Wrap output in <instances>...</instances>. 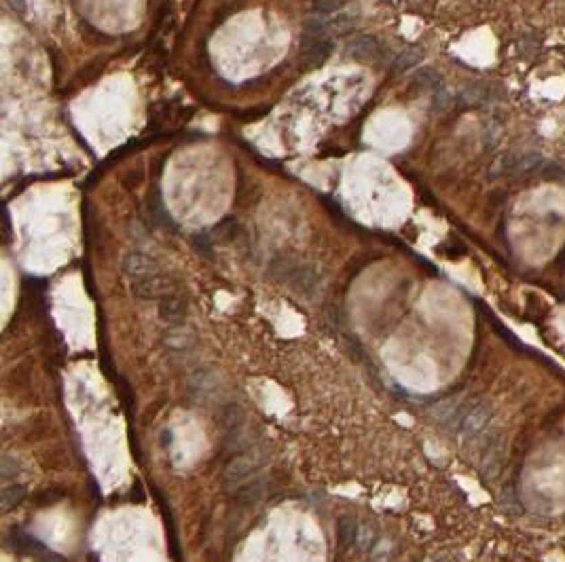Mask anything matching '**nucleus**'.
Here are the masks:
<instances>
[{"label": "nucleus", "mask_w": 565, "mask_h": 562, "mask_svg": "<svg viewBox=\"0 0 565 562\" xmlns=\"http://www.w3.org/2000/svg\"><path fill=\"white\" fill-rule=\"evenodd\" d=\"M271 273L277 281L286 284L301 298H314L322 284L320 273L312 265H301V262H292V260H277L273 265Z\"/></svg>", "instance_id": "nucleus-1"}, {"label": "nucleus", "mask_w": 565, "mask_h": 562, "mask_svg": "<svg viewBox=\"0 0 565 562\" xmlns=\"http://www.w3.org/2000/svg\"><path fill=\"white\" fill-rule=\"evenodd\" d=\"M186 389H189V396L195 402L210 404V402L218 400L220 389H222V381H220V374H218L216 368H212V366H200V368H195L189 374Z\"/></svg>", "instance_id": "nucleus-2"}, {"label": "nucleus", "mask_w": 565, "mask_h": 562, "mask_svg": "<svg viewBox=\"0 0 565 562\" xmlns=\"http://www.w3.org/2000/svg\"><path fill=\"white\" fill-rule=\"evenodd\" d=\"M261 461L257 455L252 453H242L237 457H233L222 469V484L227 486L229 491H237L242 486H246L248 482L254 480V475L259 473L261 469Z\"/></svg>", "instance_id": "nucleus-3"}, {"label": "nucleus", "mask_w": 565, "mask_h": 562, "mask_svg": "<svg viewBox=\"0 0 565 562\" xmlns=\"http://www.w3.org/2000/svg\"><path fill=\"white\" fill-rule=\"evenodd\" d=\"M385 47L381 45V41L377 36L371 34H360L354 36L348 43V55L352 60L358 62H371V64H383L385 62Z\"/></svg>", "instance_id": "nucleus-4"}, {"label": "nucleus", "mask_w": 565, "mask_h": 562, "mask_svg": "<svg viewBox=\"0 0 565 562\" xmlns=\"http://www.w3.org/2000/svg\"><path fill=\"white\" fill-rule=\"evenodd\" d=\"M121 271L131 279H140V277H149V275H157L159 273V262L157 258H153L147 251H127L121 260Z\"/></svg>", "instance_id": "nucleus-5"}, {"label": "nucleus", "mask_w": 565, "mask_h": 562, "mask_svg": "<svg viewBox=\"0 0 565 562\" xmlns=\"http://www.w3.org/2000/svg\"><path fill=\"white\" fill-rule=\"evenodd\" d=\"M197 332L184 324H176V326H169L165 332H163V345L165 349L169 351H176V353H182V351H191L197 347Z\"/></svg>", "instance_id": "nucleus-6"}, {"label": "nucleus", "mask_w": 565, "mask_h": 562, "mask_svg": "<svg viewBox=\"0 0 565 562\" xmlns=\"http://www.w3.org/2000/svg\"><path fill=\"white\" fill-rule=\"evenodd\" d=\"M131 292H134V296L145 298V300H153V298L161 300L163 296L169 294V284L161 273H157V275H149V277L131 279Z\"/></svg>", "instance_id": "nucleus-7"}, {"label": "nucleus", "mask_w": 565, "mask_h": 562, "mask_svg": "<svg viewBox=\"0 0 565 562\" xmlns=\"http://www.w3.org/2000/svg\"><path fill=\"white\" fill-rule=\"evenodd\" d=\"M489 418H491V406L489 404H476V406L468 408L464 418H462V425H460L462 436L464 438H476L487 427Z\"/></svg>", "instance_id": "nucleus-8"}, {"label": "nucleus", "mask_w": 565, "mask_h": 562, "mask_svg": "<svg viewBox=\"0 0 565 562\" xmlns=\"http://www.w3.org/2000/svg\"><path fill=\"white\" fill-rule=\"evenodd\" d=\"M301 47H303V58H305L307 64L322 66L332 55L334 43H332V38H324V41H301Z\"/></svg>", "instance_id": "nucleus-9"}, {"label": "nucleus", "mask_w": 565, "mask_h": 562, "mask_svg": "<svg viewBox=\"0 0 565 562\" xmlns=\"http://www.w3.org/2000/svg\"><path fill=\"white\" fill-rule=\"evenodd\" d=\"M159 317L169 324V326H176V324H182V319L186 317V304L182 298L174 296V294H167L159 300Z\"/></svg>", "instance_id": "nucleus-10"}, {"label": "nucleus", "mask_w": 565, "mask_h": 562, "mask_svg": "<svg viewBox=\"0 0 565 562\" xmlns=\"http://www.w3.org/2000/svg\"><path fill=\"white\" fill-rule=\"evenodd\" d=\"M358 530H360V522L354 516L345 514V516L339 518L337 520V541H339V546H341L343 550L354 548L356 541H358Z\"/></svg>", "instance_id": "nucleus-11"}, {"label": "nucleus", "mask_w": 565, "mask_h": 562, "mask_svg": "<svg viewBox=\"0 0 565 562\" xmlns=\"http://www.w3.org/2000/svg\"><path fill=\"white\" fill-rule=\"evenodd\" d=\"M411 85L419 91H436L443 87V74L432 66H423L413 74Z\"/></svg>", "instance_id": "nucleus-12"}, {"label": "nucleus", "mask_w": 565, "mask_h": 562, "mask_svg": "<svg viewBox=\"0 0 565 562\" xmlns=\"http://www.w3.org/2000/svg\"><path fill=\"white\" fill-rule=\"evenodd\" d=\"M324 38H332L328 19L322 15H312L309 19H305L301 41H324Z\"/></svg>", "instance_id": "nucleus-13"}, {"label": "nucleus", "mask_w": 565, "mask_h": 562, "mask_svg": "<svg viewBox=\"0 0 565 562\" xmlns=\"http://www.w3.org/2000/svg\"><path fill=\"white\" fill-rule=\"evenodd\" d=\"M502 463H504V444L502 442H493L487 453L483 457V463H481V471L485 477H495L502 469Z\"/></svg>", "instance_id": "nucleus-14"}, {"label": "nucleus", "mask_w": 565, "mask_h": 562, "mask_svg": "<svg viewBox=\"0 0 565 562\" xmlns=\"http://www.w3.org/2000/svg\"><path fill=\"white\" fill-rule=\"evenodd\" d=\"M421 60H423V49H419V47H409V49L401 51V53L396 55V58H394L390 70H392V74H403V72L415 68Z\"/></svg>", "instance_id": "nucleus-15"}, {"label": "nucleus", "mask_w": 565, "mask_h": 562, "mask_svg": "<svg viewBox=\"0 0 565 562\" xmlns=\"http://www.w3.org/2000/svg\"><path fill=\"white\" fill-rule=\"evenodd\" d=\"M23 499H25V488L21 484H5L3 493H0V508H3V512H11Z\"/></svg>", "instance_id": "nucleus-16"}, {"label": "nucleus", "mask_w": 565, "mask_h": 562, "mask_svg": "<svg viewBox=\"0 0 565 562\" xmlns=\"http://www.w3.org/2000/svg\"><path fill=\"white\" fill-rule=\"evenodd\" d=\"M244 420H246V414L237 404H227L222 408V427L227 431L237 434L244 425Z\"/></svg>", "instance_id": "nucleus-17"}, {"label": "nucleus", "mask_w": 565, "mask_h": 562, "mask_svg": "<svg viewBox=\"0 0 565 562\" xmlns=\"http://www.w3.org/2000/svg\"><path fill=\"white\" fill-rule=\"evenodd\" d=\"M379 539H381V535H379V530H377L375 524H360L358 541H356V546H358L360 552H366V554H369V552L375 548V543H377Z\"/></svg>", "instance_id": "nucleus-18"}, {"label": "nucleus", "mask_w": 565, "mask_h": 562, "mask_svg": "<svg viewBox=\"0 0 565 562\" xmlns=\"http://www.w3.org/2000/svg\"><path fill=\"white\" fill-rule=\"evenodd\" d=\"M356 23H358V15H354V13H337V15H332L330 19H328V25H330V30H332V34H348V32H352L354 27H356Z\"/></svg>", "instance_id": "nucleus-19"}, {"label": "nucleus", "mask_w": 565, "mask_h": 562, "mask_svg": "<svg viewBox=\"0 0 565 562\" xmlns=\"http://www.w3.org/2000/svg\"><path fill=\"white\" fill-rule=\"evenodd\" d=\"M489 100V89L485 85H470L462 91L460 95V104L462 106H476V104H483Z\"/></svg>", "instance_id": "nucleus-20"}, {"label": "nucleus", "mask_w": 565, "mask_h": 562, "mask_svg": "<svg viewBox=\"0 0 565 562\" xmlns=\"http://www.w3.org/2000/svg\"><path fill=\"white\" fill-rule=\"evenodd\" d=\"M500 505L508 514H523V505L517 497V491L513 484H506L500 493Z\"/></svg>", "instance_id": "nucleus-21"}, {"label": "nucleus", "mask_w": 565, "mask_h": 562, "mask_svg": "<svg viewBox=\"0 0 565 562\" xmlns=\"http://www.w3.org/2000/svg\"><path fill=\"white\" fill-rule=\"evenodd\" d=\"M348 5V0H314V13L316 15H337V13H341Z\"/></svg>", "instance_id": "nucleus-22"}, {"label": "nucleus", "mask_w": 565, "mask_h": 562, "mask_svg": "<svg viewBox=\"0 0 565 562\" xmlns=\"http://www.w3.org/2000/svg\"><path fill=\"white\" fill-rule=\"evenodd\" d=\"M392 556H394V546H392L387 539H383V537H381V539L375 543V548L369 552L371 562H390Z\"/></svg>", "instance_id": "nucleus-23"}, {"label": "nucleus", "mask_w": 565, "mask_h": 562, "mask_svg": "<svg viewBox=\"0 0 565 562\" xmlns=\"http://www.w3.org/2000/svg\"><path fill=\"white\" fill-rule=\"evenodd\" d=\"M191 243L195 245V249L200 251V254H206V256H212V239L208 233H195L191 237Z\"/></svg>", "instance_id": "nucleus-24"}, {"label": "nucleus", "mask_w": 565, "mask_h": 562, "mask_svg": "<svg viewBox=\"0 0 565 562\" xmlns=\"http://www.w3.org/2000/svg\"><path fill=\"white\" fill-rule=\"evenodd\" d=\"M449 104H451V98H449V93L440 87V89H436V93H434V102H432V108L436 110V112H440V110H447L449 108Z\"/></svg>", "instance_id": "nucleus-25"}, {"label": "nucleus", "mask_w": 565, "mask_h": 562, "mask_svg": "<svg viewBox=\"0 0 565 562\" xmlns=\"http://www.w3.org/2000/svg\"><path fill=\"white\" fill-rule=\"evenodd\" d=\"M17 469H19L17 461H13L11 457H5V459H3V477H5V480L13 477V475L17 473Z\"/></svg>", "instance_id": "nucleus-26"}, {"label": "nucleus", "mask_w": 565, "mask_h": 562, "mask_svg": "<svg viewBox=\"0 0 565 562\" xmlns=\"http://www.w3.org/2000/svg\"><path fill=\"white\" fill-rule=\"evenodd\" d=\"M9 3H11V7H13L15 11H19V13L25 11V3H23V0H9Z\"/></svg>", "instance_id": "nucleus-27"}, {"label": "nucleus", "mask_w": 565, "mask_h": 562, "mask_svg": "<svg viewBox=\"0 0 565 562\" xmlns=\"http://www.w3.org/2000/svg\"><path fill=\"white\" fill-rule=\"evenodd\" d=\"M426 562H449V560L443 558V556H438V558H430V560H426Z\"/></svg>", "instance_id": "nucleus-28"}]
</instances>
